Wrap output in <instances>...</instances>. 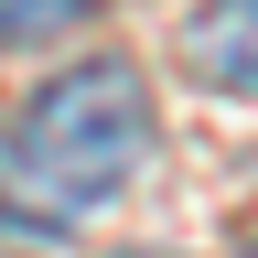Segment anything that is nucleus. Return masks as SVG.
Here are the masks:
<instances>
[{
    "label": "nucleus",
    "instance_id": "1",
    "mask_svg": "<svg viewBox=\"0 0 258 258\" xmlns=\"http://www.w3.org/2000/svg\"><path fill=\"white\" fill-rule=\"evenodd\" d=\"M140 151H151V86L118 54H86L11 118L0 172H11V205L32 226H76L140 172Z\"/></svg>",
    "mask_w": 258,
    "mask_h": 258
},
{
    "label": "nucleus",
    "instance_id": "2",
    "mask_svg": "<svg viewBox=\"0 0 258 258\" xmlns=\"http://www.w3.org/2000/svg\"><path fill=\"white\" fill-rule=\"evenodd\" d=\"M183 54H194V76H205V86L258 97V0H205V11L183 22Z\"/></svg>",
    "mask_w": 258,
    "mask_h": 258
},
{
    "label": "nucleus",
    "instance_id": "3",
    "mask_svg": "<svg viewBox=\"0 0 258 258\" xmlns=\"http://www.w3.org/2000/svg\"><path fill=\"white\" fill-rule=\"evenodd\" d=\"M86 0H0V43H43V32H76Z\"/></svg>",
    "mask_w": 258,
    "mask_h": 258
},
{
    "label": "nucleus",
    "instance_id": "4",
    "mask_svg": "<svg viewBox=\"0 0 258 258\" xmlns=\"http://www.w3.org/2000/svg\"><path fill=\"white\" fill-rule=\"evenodd\" d=\"M247 258H258V247H247Z\"/></svg>",
    "mask_w": 258,
    "mask_h": 258
}]
</instances>
